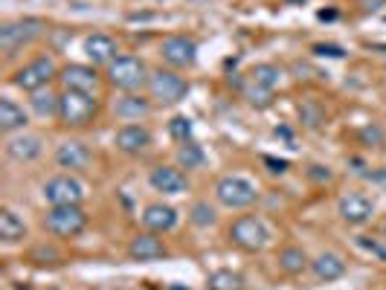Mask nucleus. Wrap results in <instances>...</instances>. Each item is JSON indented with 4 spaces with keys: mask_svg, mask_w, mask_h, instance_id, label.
Here are the masks:
<instances>
[{
    "mask_svg": "<svg viewBox=\"0 0 386 290\" xmlns=\"http://www.w3.org/2000/svg\"><path fill=\"white\" fill-rule=\"evenodd\" d=\"M6 157L15 160V162H32L44 154V140L38 134H18V137H9L6 145H4Z\"/></svg>",
    "mask_w": 386,
    "mask_h": 290,
    "instance_id": "obj_14",
    "label": "nucleus"
},
{
    "mask_svg": "<svg viewBox=\"0 0 386 290\" xmlns=\"http://www.w3.org/2000/svg\"><path fill=\"white\" fill-rule=\"evenodd\" d=\"M279 78H282V70L276 64H255L250 70V81L253 85H262V88H276L279 85Z\"/></svg>",
    "mask_w": 386,
    "mask_h": 290,
    "instance_id": "obj_27",
    "label": "nucleus"
},
{
    "mask_svg": "<svg viewBox=\"0 0 386 290\" xmlns=\"http://www.w3.org/2000/svg\"><path fill=\"white\" fill-rule=\"evenodd\" d=\"M160 56L171 67H192L198 61V44L186 35H171V38L163 41Z\"/></svg>",
    "mask_w": 386,
    "mask_h": 290,
    "instance_id": "obj_10",
    "label": "nucleus"
},
{
    "mask_svg": "<svg viewBox=\"0 0 386 290\" xmlns=\"http://www.w3.org/2000/svg\"><path fill=\"white\" fill-rule=\"evenodd\" d=\"M59 105H61V96L50 93V90H35V93L29 96V108H32L41 119L59 116Z\"/></svg>",
    "mask_w": 386,
    "mask_h": 290,
    "instance_id": "obj_24",
    "label": "nucleus"
},
{
    "mask_svg": "<svg viewBox=\"0 0 386 290\" xmlns=\"http://www.w3.org/2000/svg\"><path fill=\"white\" fill-rule=\"evenodd\" d=\"M148 90H151V99L160 102V105H178L181 99H186L189 85H186V78L178 76L175 70L157 67V70L148 76Z\"/></svg>",
    "mask_w": 386,
    "mask_h": 290,
    "instance_id": "obj_5",
    "label": "nucleus"
},
{
    "mask_svg": "<svg viewBox=\"0 0 386 290\" xmlns=\"http://www.w3.org/2000/svg\"><path fill=\"white\" fill-rule=\"evenodd\" d=\"M26 110L21 105H15L9 96H0V131L4 134H12V131H24L26 128Z\"/></svg>",
    "mask_w": 386,
    "mask_h": 290,
    "instance_id": "obj_21",
    "label": "nucleus"
},
{
    "mask_svg": "<svg viewBox=\"0 0 386 290\" xmlns=\"http://www.w3.org/2000/svg\"><path fill=\"white\" fill-rule=\"evenodd\" d=\"M337 18V12H320V21H334Z\"/></svg>",
    "mask_w": 386,
    "mask_h": 290,
    "instance_id": "obj_40",
    "label": "nucleus"
},
{
    "mask_svg": "<svg viewBox=\"0 0 386 290\" xmlns=\"http://www.w3.org/2000/svg\"><path fill=\"white\" fill-rule=\"evenodd\" d=\"M148 183H151L154 192H163V195H183V192H189L186 175L181 169H175V165H157V169H151Z\"/></svg>",
    "mask_w": 386,
    "mask_h": 290,
    "instance_id": "obj_13",
    "label": "nucleus"
},
{
    "mask_svg": "<svg viewBox=\"0 0 386 290\" xmlns=\"http://www.w3.org/2000/svg\"><path fill=\"white\" fill-rule=\"evenodd\" d=\"M305 264H308V259H305V250H303V247H285L282 256H279V267H282L285 273H290V276L303 273Z\"/></svg>",
    "mask_w": 386,
    "mask_h": 290,
    "instance_id": "obj_25",
    "label": "nucleus"
},
{
    "mask_svg": "<svg viewBox=\"0 0 386 290\" xmlns=\"http://www.w3.org/2000/svg\"><path fill=\"white\" fill-rule=\"evenodd\" d=\"M215 197H218L221 206H227V209H247V206H253L255 200H259V192H255V186L247 177L227 175L215 183Z\"/></svg>",
    "mask_w": 386,
    "mask_h": 290,
    "instance_id": "obj_4",
    "label": "nucleus"
},
{
    "mask_svg": "<svg viewBox=\"0 0 386 290\" xmlns=\"http://www.w3.org/2000/svg\"><path fill=\"white\" fill-rule=\"evenodd\" d=\"M44 200L50 206H81L84 200V183L73 175H56L44 183Z\"/></svg>",
    "mask_w": 386,
    "mask_h": 290,
    "instance_id": "obj_9",
    "label": "nucleus"
},
{
    "mask_svg": "<svg viewBox=\"0 0 386 290\" xmlns=\"http://www.w3.org/2000/svg\"><path fill=\"white\" fill-rule=\"evenodd\" d=\"M44 227L59 238H76L88 229V212L81 206H50V212L44 215Z\"/></svg>",
    "mask_w": 386,
    "mask_h": 290,
    "instance_id": "obj_2",
    "label": "nucleus"
},
{
    "mask_svg": "<svg viewBox=\"0 0 386 290\" xmlns=\"http://www.w3.org/2000/svg\"><path fill=\"white\" fill-rule=\"evenodd\" d=\"M206 284H209V290H244V279L233 270H215Z\"/></svg>",
    "mask_w": 386,
    "mask_h": 290,
    "instance_id": "obj_28",
    "label": "nucleus"
},
{
    "mask_svg": "<svg viewBox=\"0 0 386 290\" xmlns=\"http://www.w3.org/2000/svg\"><path fill=\"white\" fill-rule=\"evenodd\" d=\"M113 145L122 154H143L151 145V134L143 125H122L116 131V137H113Z\"/></svg>",
    "mask_w": 386,
    "mask_h": 290,
    "instance_id": "obj_18",
    "label": "nucleus"
},
{
    "mask_svg": "<svg viewBox=\"0 0 386 290\" xmlns=\"http://www.w3.org/2000/svg\"><path fill=\"white\" fill-rule=\"evenodd\" d=\"M116 53H119L116 41L105 32H93V35L84 38V56H88L93 64H111V61L119 58Z\"/></svg>",
    "mask_w": 386,
    "mask_h": 290,
    "instance_id": "obj_16",
    "label": "nucleus"
},
{
    "mask_svg": "<svg viewBox=\"0 0 386 290\" xmlns=\"http://www.w3.org/2000/svg\"><path fill=\"white\" fill-rule=\"evenodd\" d=\"M171 290H183V287H171Z\"/></svg>",
    "mask_w": 386,
    "mask_h": 290,
    "instance_id": "obj_42",
    "label": "nucleus"
},
{
    "mask_svg": "<svg viewBox=\"0 0 386 290\" xmlns=\"http://www.w3.org/2000/svg\"><path fill=\"white\" fill-rule=\"evenodd\" d=\"M91 160H93L91 148L84 145V143H76V140L61 143V145L56 148V162L61 165V169H70V172H81V169H88Z\"/></svg>",
    "mask_w": 386,
    "mask_h": 290,
    "instance_id": "obj_15",
    "label": "nucleus"
},
{
    "mask_svg": "<svg viewBox=\"0 0 386 290\" xmlns=\"http://www.w3.org/2000/svg\"><path fill=\"white\" fill-rule=\"evenodd\" d=\"M143 224L148 232H168L178 227V209L175 206H166V203H151L143 212Z\"/></svg>",
    "mask_w": 386,
    "mask_h": 290,
    "instance_id": "obj_19",
    "label": "nucleus"
},
{
    "mask_svg": "<svg viewBox=\"0 0 386 290\" xmlns=\"http://www.w3.org/2000/svg\"><path fill=\"white\" fill-rule=\"evenodd\" d=\"M93 116H96V99L91 93H78V90H64L61 93L59 119L67 128H84Z\"/></svg>",
    "mask_w": 386,
    "mask_h": 290,
    "instance_id": "obj_3",
    "label": "nucleus"
},
{
    "mask_svg": "<svg viewBox=\"0 0 386 290\" xmlns=\"http://www.w3.org/2000/svg\"><path fill=\"white\" fill-rule=\"evenodd\" d=\"M108 81H111L113 88L125 90V93H134L143 85H148V70L134 56H119L116 61L108 64Z\"/></svg>",
    "mask_w": 386,
    "mask_h": 290,
    "instance_id": "obj_1",
    "label": "nucleus"
},
{
    "mask_svg": "<svg viewBox=\"0 0 386 290\" xmlns=\"http://www.w3.org/2000/svg\"><path fill=\"white\" fill-rule=\"evenodd\" d=\"M26 238V224L15 209H0V241L18 244Z\"/></svg>",
    "mask_w": 386,
    "mask_h": 290,
    "instance_id": "obj_23",
    "label": "nucleus"
},
{
    "mask_svg": "<svg viewBox=\"0 0 386 290\" xmlns=\"http://www.w3.org/2000/svg\"><path fill=\"white\" fill-rule=\"evenodd\" d=\"M41 32H44V21L41 18H21L12 24H4L0 26V50L6 56H15L21 47L32 44Z\"/></svg>",
    "mask_w": 386,
    "mask_h": 290,
    "instance_id": "obj_6",
    "label": "nucleus"
},
{
    "mask_svg": "<svg viewBox=\"0 0 386 290\" xmlns=\"http://www.w3.org/2000/svg\"><path fill=\"white\" fill-rule=\"evenodd\" d=\"M308 177L317 180V183H328V180H331V172H328V165H311Z\"/></svg>",
    "mask_w": 386,
    "mask_h": 290,
    "instance_id": "obj_36",
    "label": "nucleus"
},
{
    "mask_svg": "<svg viewBox=\"0 0 386 290\" xmlns=\"http://www.w3.org/2000/svg\"><path fill=\"white\" fill-rule=\"evenodd\" d=\"M128 256L134 261H157V259H166V247L157 238V232H140L128 244Z\"/></svg>",
    "mask_w": 386,
    "mask_h": 290,
    "instance_id": "obj_17",
    "label": "nucleus"
},
{
    "mask_svg": "<svg viewBox=\"0 0 386 290\" xmlns=\"http://www.w3.org/2000/svg\"><path fill=\"white\" fill-rule=\"evenodd\" d=\"M337 215L346 221V224L360 227V224H369V221H372V215H375V203H372L366 195H360V192L342 195L340 203H337Z\"/></svg>",
    "mask_w": 386,
    "mask_h": 290,
    "instance_id": "obj_11",
    "label": "nucleus"
},
{
    "mask_svg": "<svg viewBox=\"0 0 386 290\" xmlns=\"http://www.w3.org/2000/svg\"><path fill=\"white\" fill-rule=\"evenodd\" d=\"M151 113V102L146 96H137V93H128L122 99L113 102V116L116 119H125V122H137V119H146Z\"/></svg>",
    "mask_w": 386,
    "mask_h": 290,
    "instance_id": "obj_20",
    "label": "nucleus"
},
{
    "mask_svg": "<svg viewBox=\"0 0 386 290\" xmlns=\"http://www.w3.org/2000/svg\"><path fill=\"white\" fill-rule=\"evenodd\" d=\"M311 270L320 281H337V279L346 276V261H342V256H337V253H320L311 261Z\"/></svg>",
    "mask_w": 386,
    "mask_h": 290,
    "instance_id": "obj_22",
    "label": "nucleus"
},
{
    "mask_svg": "<svg viewBox=\"0 0 386 290\" xmlns=\"http://www.w3.org/2000/svg\"><path fill=\"white\" fill-rule=\"evenodd\" d=\"M59 70H56V61L50 56H41L35 61H29L26 67H21L15 76H12V85L26 90V93H35V90H44L50 85V78H56Z\"/></svg>",
    "mask_w": 386,
    "mask_h": 290,
    "instance_id": "obj_7",
    "label": "nucleus"
},
{
    "mask_svg": "<svg viewBox=\"0 0 386 290\" xmlns=\"http://www.w3.org/2000/svg\"><path fill=\"white\" fill-rule=\"evenodd\" d=\"M380 6H383V0H363V9L366 12H377Z\"/></svg>",
    "mask_w": 386,
    "mask_h": 290,
    "instance_id": "obj_38",
    "label": "nucleus"
},
{
    "mask_svg": "<svg viewBox=\"0 0 386 290\" xmlns=\"http://www.w3.org/2000/svg\"><path fill=\"white\" fill-rule=\"evenodd\" d=\"M59 81L64 85V90H78V93H91V96L99 90V76L88 64H67L59 73Z\"/></svg>",
    "mask_w": 386,
    "mask_h": 290,
    "instance_id": "obj_12",
    "label": "nucleus"
},
{
    "mask_svg": "<svg viewBox=\"0 0 386 290\" xmlns=\"http://www.w3.org/2000/svg\"><path fill=\"white\" fill-rule=\"evenodd\" d=\"M230 238H233L235 247H241V250H247V253H259V250H265V244H268L270 235H268V229H265V224H262L259 218L241 215V218L233 221Z\"/></svg>",
    "mask_w": 386,
    "mask_h": 290,
    "instance_id": "obj_8",
    "label": "nucleus"
},
{
    "mask_svg": "<svg viewBox=\"0 0 386 290\" xmlns=\"http://www.w3.org/2000/svg\"><path fill=\"white\" fill-rule=\"evenodd\" d=\"M357 244L363 247V250H369V253H375L377 259H386V250H383V247H380L377 241H369L366 235H360V238H357Z\"/></svg>",
    "mask_w": 386,
    "mask_h": 290,
    "instance_id": "obj_35",
    "label": "nucleus"
},
{
    "mask_svg": "<svg viewBox=\"0 0 386 290\" xmlns=\"http://www.w3.org/2000/svg\"><path fill=\"white\" fill-rule=\"evenodd\" d=\"M244 99L253 105V108H270L273 105V90L270 88H262V85H250L244 88Z\"/></svg>",
    "mask_w": 386,
    "mask_h": 290,
    "instance_id": "obj_30",
    "label": "nucleus"
},
{
    "mask_svg": "<svg viewBox=\"0 0 386 290\" xmlns=\"http://www.w3.org/2000/svg\"><path fill=\"white\" fill-rule=\"evenodd\" d=\"M288 4H293V6H303V4H308V0H288Z\"/></svg>",
    "mask_w": 386,
    "mask_h": 290,
    "instance_id": "obj_41",
    "label": "nucleus"
},
{
    "mask_svg": "<svg viewBox=\"0 0 386 290\" xmlns=\"http://www.w3.org/2000/svg\"><path fill=\"white\" fill-rule=\"evenodd\" d=\"M314 53L317 56H328V58H342V56H346V50L337 47V44H314Z\"/></svg>",
    "mask_w": 386,
    "mask_h": 290,
    "instance_id": "obj_34",
    "label": "nucleus"
},
{
    "mask_svg": "<svg viewBox=\"0 0 386 290\" xmlns=\"http://www.w3.org/2000/svg\"><path fill=\"white\" fill-rule=\"evenodd\" d=\"M168 134L175 137L181 145L183 143H192V119H186V116H175L168 122Z\"/></svg>",
    "mask_w": 386,
    "mask_h": 290,
    "instance_id": "obj_31",
    "label": "nucleus"
},
{
    "mask_svg": "<svg viewBox=\"0 0 386 290\" xmlns=\"http://www.w3.org/2000/svg\"><path fill=\"white\" fill-rule=\"evenodd\" d=\"M265 165H270L273 175H285L288 172V162L285 160H276V157H265Z\"/></svg>",
    "mask_w": 386,
    "mask_h": 290,
    "instance_id": "obj_37",
    "label": "nucleus"
},
{
    "mask_svg": "<svg viewBox=\"0 0 386 290\" xmlns=\"http://www.w3.org/2000/svg\"><path fill=\"white\" fill-rule=\"evenodd\" d=\"M383 128L380 125H366V128H360V140L366 143V145H380L383 143Z\"/></svg>",
    "mask_w": 386,
    "mask_h": 290,
    "instance_id": "obj_33",
    "label": "nucleus"
},
{
    "mask_svg": "<svg viewBox=\"0 0 386 290\" xmlns=\"http://www.w3.org/2000/svg\"><path fill=\"white\" fill-rule=\"evenodd\" d=\"M189 221L195 224V227H212V224H215L218 221V215H215V209H212V206L206 203V200H198L195 206H192V209H189Z\"/></svg>",
    "mask_w": 386,
    "mask_h": 290,
    "instance_id": "obj_29",
    "label": "nucleus"
},
{
    "mask_svg": "<svg viewBox=\"0 0 386 290\" xmlns=\"http://www.w3.org/2000/svg\"><path fill=\"white\" fill-rule=\"evenodd\" d=\"M299 113H303V122H305V125L308 128H317L320 125V122H322V110L317 108V105H303V110H299Z\"/></svg>",
    "mask_w": 386,
    "mask_h": 290,
    "instance_id": "obj_32",
    "label": "nucleus"
},
{
    "mask_svg": "<svg viewBox=\"0 0 386 290\" xmlns=\"http://www.w3.org/2000/svg\"><path fill=\"white\" fill-rule=\"evenodd\" d=\"M366 177H369L372 183H386V169H383V172H369Z\"/></svg>",
    "mask_w": 386,
    "mask_h": 290,
    "instance_id": "obj_39",
    "label": "nucleus"
},
{
    "mask_svg": "<svg viewBox=\"0 0 386 290\" xmlns=\"http://www.w3.org/2000/svg\"><path fill=\"white\" fill-rule=\"evenodd\" d=\"M203 162H206V154L198 143H183L178 148V165L181 169H203Z\"/></svg>",
    "mask_w": 386,
    "mask_h": 290,
    "instance_id": "obj_26",
    "label": "nucleus"
}]
</instances>
